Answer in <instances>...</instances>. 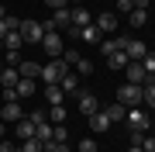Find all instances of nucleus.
<instances>
[{
    "label": "nucleus",
    "mask_w": 155,
    "mask_h": 152,
    "mask_svg": "<svg viewBox=\"0 0 155 152\" xmlns=\"http://www.w3.org/2000/svg\"><path fill=\"white\" fill-rule=\"evenodd\" d=\"M76 73H79V76H90V73H93V62L79 56V62H76Z\"/></svg>",
    "instance_id": "c85d7f7f"
},
{
    "label": "nucleus",
    "mask_w": 155,
    "mask_h": 152,
    "mask_svg": "<svg viewBox=\"0 0 155 152\" xmlns=\"http://www.w3.org/2000/svg\"><path fill=\"white\" fill-rule=\"evenodd\" d=\"M145 21H148V11H131L127 14V24H134V28H141Z\"/></svg>",
    "instance_id": "bb28decb"
},
{
    "label": "nucleus",
    "mask_w": 155,
    "mask_h": 152,
    "mask_svg": "<svg viewBox=\"0 0 155 152\" xmlns=\"http://www.w3.org/2000/svg\"><path fill=\"white\" fill-rule=\"evenodd\" d=\"M127 128H131V131H148L152 128V118H148V114H145V111H138V107H127Z\"/></svg>",
    "instance_id": "39448f33"
},
{
    "label": "nucleus",
    "mask_w": 155,
    "mask_h": 152,
    "mask_svg": "<svg viewBox=\"0 0 155 152\" xmlns=\"http://www.w3.org/2000/svg\"><path fill=\"white\" fill-rule=\"evenodd\" d=\"M79 42H86V45H100L104 35L97 31V24H86V28H79Z\"/></svg>",
    "instance_id": "4468645a"
},
{
    "label": "nucleus",
    "mask_w": 155,
    "mask_h": 152,
    "mask_svg": "<svg viewBox=\"0 0 155 152\" xmlns=\"http://www.w3.org/2000/svg\"><path fill=\"white\" fill-rule=\"evenodd\" d=\"M4 17H7V11H4V7H0V21H4Z\"/></svg>",
    "instance_id": "de8ad7c7"
},
{
    "label": "nucleus",
    "mask_w": 155,
    "mask_h": 152,
    "mask_svg": "<svg viewBox=\"0 0 155 152\" xmlns=\"http://www.w3.org/2000/svg\"><path fill=\"white\" fill-rule=\"evenodd\" d=\"M117 100H121L124 107H138V104H145V90L138 83H124L121 90H117Z\"/></svg>",
    "instance_id": "f03ea898"
},
{
    "label": "nucleus",
    "mask_w": 155,
    "mask_h": 152,
    "mask_svg": "<svg viewBox=\"0 0 155 152\" xmlns=\"http://www.w3.org/2000/svg\"><path fill=\"white\" fill-rule=\"evenodd\" d=\"M69 4H72V7H83V0H69Z\"/></svg>",
    "instance_id": "49530a36"
},
{
    "label": "nucleus",
    "mask_w": 155,
    "mask_h": 152,
    "mask_svg": "<svg viewBox=\"0 0 155 152\" xmlns=\"http://www.w3.org/2000/svg\"><path fill=\"white\" fill-rule=\"evenodd\" d=\"M31 121H35V124H41V121H48V111H31Z\"/></svg>",
    "instance_id": "4c0bfd02"
},
{
    "label": "nucleus",
    "mask_w": 155,
    "mask_h": 152,
    "mask_svg": "<svg viewBox=\"0 0 155 152\" xmlns=\"http://www.w3.org/2000/svg\"><path fill=\"white\" fill-rule=\"evenodd\" d=\"M138 145L145 149V152H155V135H141V142Z\"/></svg>",
    "instance_id": "72a5a7b5"
},
{
    "label": "nucleus",
    "mask_w": 155,
    "mask_h": 152,
    "mask_svg": "<svg viewBox=\"0 0 155 152\" xmlns=\"http://www.w3.org/2000/svg\"><path fill=\"white\" fill-rule=\"evenodd\" d=\"M0 152H17V145H14V142H7V138H4V142H0Z\"/></svg>",
    "instance_id": "ea45409f"
},
{
    "label": "nucleus",
    "mask_w": 155,
    "mask_h": 152,
    "mask_svg": "<svg viewBox=\"0 0 155 152\" xmlns=\"http://www.w3.org/2000/svg\"><path fill=\"white\" fill-rule=\"evenodd\" d=\"M41 149H45V142H41L38 135H35V138H24V142H21V149H17V152H41Z\"/></svg>",
    "instance_id": "393cba45"
},
{
    "label": "nucleus",
    "mask_w": 155,
    "mask_h": 152,
    "mask_svg": "<svg viewBox=\"0 0 155 152\" xmlns=\"http://www.w3.org/2000/svg\"><path fill=\"white\" fill-rule=\"evenodd\" d=\"M124 56L131 59V62H141L145 56H148V45H145V42H134V38H127V49H124Z\"/></svg>",
    "instance_id": "9d476101"
},
{
    "label": "nucleus",
    "mask_w": 155,
    "mask_h": 152,
    "mask_svg": "<svg viewBox=\"0 0 155 152\" xmlns=\"http://www.w3.org/2000/svg\"><path fill=\"white\" fill-rule=\"evenodd\" d=\"M35 131H38V124H35L31 118H21V121L14 124V135L21 138V142H24V138H35Z\"/></svg>",
    "instance_id": "9b49d317"
},
{
    "label": "nucleus",
    "mask_w": 155,
    "mask_h": 152,
    "mask_svg": "<svg viewBox=\"0 0 155 152\" xmlns=\"http://www.w3.org/2000/svg\"><path fill=\"white\" fill-rule=\"evenodd\" d=\"M17 73H21L24 79H35V76H41V66L31 62V59H21V62H17Z\"/></svg>",
    "instance_id": "ddd939ff"
},
{
    "label": "nucleus",
    "mask_w": 155,
    "mask_h": 152,
    "mask_svg": "<svg viewBox=\"0 0 155 152\" xmlns=\"http://www.w3.org/2000/svg\"><path fill=\"white\" fill-rule=\"evenodd\" d=\"M66 73H69V62H66V59H52V62L41 66V76H38V79H45V86H48V83H59Z\"/></svg>",
    "instance_id": "f257e3e1"
},
{
    "label": "nucleus",
    "mask_w": 155,
    "mask_h": 152,
    "mask_svg": "<svg viewBox=\"0 0 155 152\" xmlns=\"http://www.w3.org/2000/svg\"><path fill=\"white\" fill-rule=\"evenodd\" d=\"M104 114H107V118H110V124H114V121H124V118H127V107L117 100V104H107V107H104Z\"/></svg>",
    "instance_id": "f3484780"
},
{
    "label": "nucleus",
    "mask_w": 155,
    "mask_h": 152,
    "mask_svg": "<svg viewBox=\"0 0 155 152\" xmlns=\"http://www.w3.org/2000/svg\"><path fill=\"white\" fill-rule=\"evenodd\" d=\"M4 135H7V124H4V121H0V142H4Z\"/></svg>",
    "instance_id": "c03bdc74"
},
{
    "label": "nucleus",
    "mask_w": 155,
    "mask_h": 152,
    "mask_svg": "<svg viewBox=\"0 0 155 152\" xmlns=\"http://www.w3.org/2000/svg\"><path fill=\"white\" fill-rule=\"evenodd\" d=\"M152 7H155V0H152Z\"/></svg>",
    "instance_id": "09e8293b"
},
{
    "label": "nucleus",
    "mask_w": 155,
    "mask_h": 152,
    "mask_svg": "<svg viewBox=\"0 0 155 152\" xmlns=\"http://www.w3.org/2000/svg\"><path fill=\"white\" fill-rule=\"evenodd\" d=\"M14 90H17V100H28V97H35V79H24V76H21Z\"/></svg>",
    "instance_id": "6ab92c4d"
},
{
    "label": "nucleus",
    "mask_w": 155,
    "mask_h": 152,
    "mask_svg": "<svg viewBox=\"0 0 155 152\" xmlns=\"http://www.w3.org/2000/svg\"><path fill=\"white\" fill-rule=\"evenodd\" d=\"M141 90H145V104H148V107H155V79H148Z\"/></svg>",
    "instance_id": "cd10ccee"
},
{
    "label": "nucleus",
    "mask_w": 155,
    "mask_h": 152,
    "mask_svg": "<svg viewBox=\"0 0 155 152\" xmlns=\"http://www.w3.org/2000/svg\"><path fill=\"white\" fill-rule=\"evenodd\" d=\"M21 38L28 42V45H41V38H45V28H41V21H21Z\"/></svg>",
    "instance_id": "20e7f679"
},
{
    "label": "nucleus",
    "mask_w": 155,
    "mask_h": 152,
    "mask_svg": "<svg viewBox=\"0 0 155 152\" xmlns=\"http://www.w3.org/2000/svg\"><path fill=\"white\" fill-rule=\"evenodd\" d=\"M117 11H121V14H131L134 11V0H117Z\"/></svg>",
    "instance_id": "e433bc0d"
},
{
    "label": "nucleus",
    "mask_w": 155,
    "mask_h": 152,
    "mask_svg": "<svg viewBox=\"0 0 155 152\" xmlns=\"http://www.w3.org/2000/svg\"><path fill=\"white\" fill-rule=\"evenodd\" d=\"M97 138H79V152H97Z\"/></svg>",
    "instance_id": "2f4dec72"
},
{
    "label": "nucleus",
    "mask_w": 155,
    "mask_h": 152,
    "mask_svg": "<svg viewBox=\"0 0 155 152\" xmlns=\"http://www.w3.org/2000/svg\"><path fill=\"white\" fill-rule=\"evenodd\" d=\"M4 21H7V31H21V17H11V14H7Z\"/></svg>",
    "instance_id": "c9c22d12"
},
{
    "label": "nucleus",
    "mask_w": 155,
    "mask_h": 152,
    "mask_svg": "<svg viewBox=\"0 0 155 152\" xmlns=\"http://www.w3.org/2000/svg\"><path fill=\"white\" fill-rule=\"evenodd\" d=\"M127 62H131V59H127L124 52H110V56H107V66H110V69H124Z\"/></svg>",
    "instance_id": "b1692460"
},
{
    "label": "nucleus",
    "mask_w": 155,
    "mask_h": 152,
    "mask_svg": "<svg viewBox=\"0 0 155 152\" xmlns=\"http://www.w3.org/2000/svg\"><path fill=\"white\" fill-rule=\"evenodd\" d=\"M141 66H145V73H148V76H155V52H148V56L141 59Z\"/></svg>",
    "instance_id": "7c9ffc66"
},
{
    "label": "nucleus",
    "mask_w": 155,
    "mask_h": 152,
    "mask_svg": "<svg viewBox=\"0 0 155 152\" xmlns=\"http://www.w3.org/2000/svg\"><path fill=\"white\" fill-rule=\"evenodd\" d=\"M21 118H24V111H21V104H17V100L4 104V111H0V121H4V124H17Z\"/></svg>",
    "instance_id": "1a4fd4ad"
},
{
    "label": "nucleus",
    "mask_w": 155,
    "mask_h": 152,
    "mask_svg": "<svg viewBox=\"0 0 155 152\" xmlns=\"http://www.w3.org/2000/svg\"><path fill=\"white\" fill-rule=\"evenodd\" d=\"M41 152H48V149H41Z\"/></svg>",
    "instance_id": "8fccbe9b"
},
{
    "label": "nucleus",
    "mask_w": 155,
    "mask_h": 152,
    "mask_svg": "<svg viewBox=\"0 0 155 152\" xmlns=\"http://www.w3.org/2000/svg\"><path fill=\"white\" fill-rule=\"evenodd\" d=\"M41 49L48 52L52 59H62V52H66V45H62V35H59V31H45V38H41Z\"/></svg>",
    "instance_id": "423d86ee"
},
{
    "label": "nucleus",
    "mask_w": 155,
    "mask_h": 152,
    "mask_svg": "<svg viewBox=\"0 0 155 152\" xmlns=\"http://www.w3.org/2000/svg\"><path fill=\"white\" fill-rule=\"evenodd\" d=\"M59 86H62V93H79V73H66L59 79Z\"/></svg>",
    "instance_id": "a211bd4d"
},
{
    "label": "nucleus",
    "mask_w": 155,
    "mask_h": 152,
    "mask_svg": "<svg viewBox=\"0 0 155 152\" xmlns=\"http://www.w3.org/2000/svg\"><path fill=\"white\" fill-rule=\"evenodd\" d=\"M93 24H97V31H100V35H114V28H117L121 21H117V14L104 11V14H97V17H93Z\"/></svg>",
    "instance_id": "6e6552de"
},
{
    "label": "nucleus",
    "mask_w": 155,
    "mask_h": 152,
    "mask_svg": "<svg viewBox=\"0 0 155 152\" xmlns=\"http://www.w3.org/2000/svg\"><path fill=\"white\" fill-rule=\"evenodd\" d=\"M7 52H21V45H24V38H21V31H7V38L0 42Z\"/></svg>",
    "instance_id": "aec40b11"
},
{
    "label": "nucleus",
    "mask_w": 155,
    "mask_h": 152,
    "mask_svg": "<svg viewBox=\"0 0 155 152\" xmlns=\"http://www.w3.org/2000/svg\"><path fill=\"white\" fill-rule=\"evenodd\" d=\"M152 7V0H134V11H148Z\"/></svg>",
    "instance_id": "a19ab883"
},
{
    "label": "nucleus",
    "mask_w": 155,
    "mask_h": 152,
    "mask_svg": "<svg viewBox=\"0 0 155 152\" xmlns=\"http://www.w3.org/2000/svg\"><path fill=\"white\" fill-rule=\"evenodd\" d=\"M76 97H79V111H83L86 118H90V114H97V111H100V100H97L93 93H83V90H79Z\"/></svg>",
    "instance_id": "f8f14e48"
},
{
    "label": "nucleus",
    "mask_w": 155,
    "mask_h": 152,
    "mask_svg": "<svg viewBox=\"0 0 155 152\" xmlns=\"http://www.w3.org/2000/svg\"><path fill=\"white\" fill-rule=\"evenodd\" d=\"M69 24H72L69 7H59V11H52V21H41V28H45V31H66Z\"/></svg>",
    "instance_id": "7ed1b4c3"
},
{
    "label": "nucleus",
    "mask_w": 155,
    "mask_h": 152,
    "mask_svg": "<svg viewBox=\"0 0 155 152\" xmlns=\"http://www.w3.org/2000/svg\"><path fill=\"white\" fill-rule=\"evenodd\" d=\"M17 79H21L17 66H4L0 69V86H17Z\"/></svg>",
    "instance_id": "dca6fc26"
},
{
    "label": "nucleus",
    "mask_w": 155,
    "mask_h": 152,
    "mask_svg": "<svg viewBox=\"0 0 155 152\" xmlns=\"http://www.w3.org/2000/svg\"><path fill=\"white\" fill-rule=\"evenodd\" d=\"M7 38V21H0V42Z\"/></svg>",
    "instance_id": "37998d69"
},
{
    "label": "nucleus",
    "mask_w": 155,
    "mask_h": 152,
    "mask_svg": "<svg viewBox=\"0 0 155 152\" xmlns=\"http://www.w3.org/2000/svg\"><path fill=\"white\" fill-rule=\"evenodd\" d=\"M127 152H145V149H141V145H131V149H127Z\"/></svg>",
    "instance_id": "a18cd8bd"
},
{
    "label": "nucleus",
    "mask_w": 155,
    "mask_h": 152,
    "mask_svg": "<svg viewBox=\"0 0 155 152\" xmlns=\"http://www.w3.org/2000/svg\"><path fill=\"white\" fill-rule=\"evenodd\" d=\"M62 97H66V93H62L59 83H48V86H45V100H48V104H62Z\"/></svg>",
    "instance_id": "4be33fe9"
},
{
    "label": "nucleus",
    "mask_w": 155,
    "mask_h": 152,
    "mask_svg": "<svg viewBox=\"0 0 155 152\" xmlns=\"http://www.w3.org/2000/svg\"><path fill=\"white\" fill-rule=\"evenodd\" d=\"M21 62V52H7V66H17Z\"/></svg>",
    "instance_id": "58836bf2"
},
{
    "label": "nucleus",
    "mask_w": 155,
    "mask_h": 152,
    "mask_svg": "<svg viewBox=\"0 0 155 152\" xmlns=\"http://www.w3.org/2000/svg\"><path fill=\"white\" fill-rule=\"evenodd\" d=\"M66 138H69L66 124H55V131H52V142H66Z\"/></svg>",
    "instance_id": "473e14b6"
},
{
    "label": "nucleus",
    "mask_w": 155,
    "mask_h": 152,
    "mask_svg": "<svg viewBox=\"0 0 155 152\" xmlns=\"http://www.w3.org/2000/svg\"><path fill=\"white\" fill-rule=\"evenodd\" d=\"M124 76H127V83H138V86H145L148 79H155V76L145 73V66H141V62H127V66H124Z\"/></svg>",
    "instance_id": "0eeeda50"
},
{
    "label": "nucleus",
    "mask_w": 155,
    "mask_h": 152,
    "mask_svg": "<svg viewBox=\"0 0 155 152\" xmlns=\"http://www.w3.org/2000/svg\"><path fill=\"white\" fill-rule=\"evenodd\" d=\"M48 121L52 124H66V107H62V104H52L48 107Z\"/></svg>",
    "instance_id": "5701e85b"
},
{
    "label": "nucleus",
    "mask_w": 155,
    "mask_h": 152,
    "mask_svg": "<svg viewBox=\"0 0 155 152\" xmlns=\"http://www.w3.org/2000/svg\"><path fill=\"white\" fill-rule=\"evenodd\" d=\"M45 4H48V7H52V11H59V7H66V4H69V0H45Z\"/></svg>",
    "instance_id": "79ce46f5"
},
{
    "label": "nucleus",
    "mask_w": 155,
    "mask_h": 152,
    "mask_svg": "<svg viewBox=\"0 0 155 152\" xmlns=\"http://www.w3.org/2000/svg\"><path fill=\"white\" fill-rule=\"evenodd\" d=\"M45 149H48V152H72L69 142H45Z\"/></svg>",
    "instance_id": "c756f323"
},
{
    "label": "nucleus",
    "mask_w": 155,
    "mask_h": 152,
    "mask_svg": "<svg viewBox=\"0 0 155 152\" xmlns=\"http://www.w3.org/2000/svg\"><path fill=\"white\" fill-rule=\"evenodd\" d=\"M72 24H76V28H86V24H93V14L86 11V7H72Z\"/></svg>",
    "instance_id": "2eb2a0df"
},
{
    "label": "nucleus",
    "mask_w": 155,
    "mask_h": 152,
    "mask_svg": "<svg viewBox=\"0 0 155 152\" xmlns=\"http://www.w3.org/2000/svg\"><path fill=\"white\" fill-rule=\"evenodd\" d=\"M90 128H93V131H107V128H110V118H107L104 111L90 114Z\"/></svg>",
    "instance_id": "412c9836"
},
{
    "label": "nucleus",
    "mask_w": 155,
    "mask_h": 152,
    "mask_svg": "<svg viewBox=\"0 0 155 152\" xmlns=\"http://www.w3.org/2000/svg\"><path fill=\"white\" fill-rule=\"evenodd\" d=\"M62 59H66L69 66H76V62H79V52H76V49H66V52H62Z\"/></svg>",
    "instance_id": "f704fd0d"
},
{
    "label": "nucleus",
    "mask_w": 155,
    "mask_h": 152,
    "mask_svg": "<svg viewBox=\"0 0 155 152\" xmlns=\"http://www.w3.org/2000/svg\"><path fill=\"white\" fill-rule=\"evenodd\" d=\"M52 131H55V124H52V121H41V124H38V131H35V135H38L41 142H52Z\"/></svg>",
    "instance_id": "a878e982"
}]
</instances>
